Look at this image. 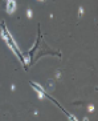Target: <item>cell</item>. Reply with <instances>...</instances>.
<instances>
[{"mask_svg": "<svg viewBox=\"0 0 98 121\" xmlns=\"http://www.w3.org/2000/svg\"><path fill=\"white\" fill-rule=\"evenodd\" d=\"M0 27H1V37H3V40L5 41V44L8 45V48H9V49L12 51L15 55H16V57H17L19 60H20V63L23 64L24 69L27 71V69H28V65H27L25 57H24V55L21 53V51L19 49L17 44H16V41L13 40V37H12L11 32L8 31V28H7V25H5V23L1 22V23H0Z\"/></svg>", "mask_w": 98, "mask_h": 121, "instance_id": "obj_1", "label": "cell"}, {"mask_svg": "<svg viewBox=\"0 0 98 121\" xmlns=\"http://www.w3.org/2000/svg\"><path fill=\"white\" fill-rule=\"evenodd\" d=\"M40 43H41V29H40V25H39V31H37V39H36L35 44H33V47H32L31 49L28 51V53H27V65L32 64V60H33V57H35L36 52H37V49H39V47H40Z\"/></svg>", "mask_w": 98, "mask_h": 121, "instance_id": "obj_2", "label": "cell"}, {"mask_svg": "<svg viewBox=\"0 0 98 121\" xmlns=\"http://www.w3.org/2000/svg\"><path fill=\"white\" fill-rule=\"evenodd\" d=\"M45 49L44 51H39V52H36L35 57H33V60H32V64L35 63L36 60H39L40 57H44L46 56V55H50V56H57V57H61V52H58V51H52V49H48V47H44Z\"/></svg>", "mask_w": 98, "mask_h": 121, "instance_id": "obj_3", "label": "cell"}, {"mask_svg": "<svg viewBox=\"0 0 98 121\" xmlns=\"http://www.w3.org/2000/svg\"><path fill=\"white\" fill-rule=\"evenodd\" d=\"M5 11L8 12V15L16 11V0H5Z\"/></svg>", "mask_w": 98, "mask_h": 121, "instance_id": "obj_4", "label": "cell"}, {"mask_svg": "<svg viewBox=\"0 0 98 121\" xmlns=\"http://www.w3.org/2000/svg\"><path fill=\"white\" fill-rule=\"evenodd\" d=\"M27 16H28V17H32V9H28V11H27Z\"/></svg>", "mask_w": 98, "mask_h": 121, "instance_id": "obj_5", "label": "cell"}, {"mask_svg": "<svg viewBox=\"0 0 98 121\" xmlns=\"http://www.w3.org/2000/svg\"><path fill=\"white\" fill-rule=\"evenodd\" d=\"M78 16H82V15H84V9H82V8H80V9H78Z\"/></svg>", "mask_w": 98, "mask_h": 121, "instance_id": "obj_6", "label": "cell"}, {"mask_svg": "<svg viewBox=\"0 0 98 121\" xmlns=\"http://www.w3.org/2000/svg\"><path fill=\"white\" fill-rule=\"evenodd\" d=\"M89 112H94V107H93V105H89Z\"/></svg>", "mask_w": 98, "mask_h": 121, "instance_id": "obj_7", "label": "cell"}, {"mask_svg": "<svg viewBox=\"0 0 98 121\" xmlns=\"http://www.w3.org/2000/svg\"><path fill=\"white\" fill-rule=\"evenodd\" d=\"M41 1H45V0H41Z\"/></svg>", "mask_w": 98, "mask_h": 121, "instance_id": "obj_8", "label": "cell"}]
</instances>
